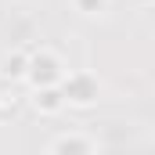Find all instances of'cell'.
<instances>
[{
	"instance_id": "obj_9",
	"label": "cell",
	"mask_w": 155,
	"mask_h": 155,
	"mask_svg": "<svg viewBox=\"0 0 155 155\" xmlns=\"http://www.w3.org/2000/svg\"><path fill=\"white\" fill-rule=\"evenodd\" d=\"M0 18H4V7H0Z\"/></svg>"
},
{
	"instance_id": "obj_3",
	"label": "cell",
	"mask_w": 155,
	"mask_h": 155,
	"mask_svg": "<svg viewBox=\"0 0 155 155\" xmlns=\"http://www.w3.org/2000/svg\"><path fill=\"white\" fill-rule=\"evenodd\" d=\"M97 148H101V144H97L94 137L76 134V130H72V134H58V137L47 144V152H51V155H94Z\"/></svg>"
},
{
	"instance_id": "obj_4",
	"label": "cell",
	"mask_w": 155,
	"mask_h": 155,
	"mask_svg": "<svg viewBox=\"0 0 155 155\" xmlns=\"http://www.w3.org/2000/svg\"><path fill=\"white\" fill-rule=\"evenodd\" d=\"M33 108H36L40 116H61V112H65V97H61L58 83H54V87H36V90H33Z\"/></svg>"
},
{
	"instance_id": "obj_1",
	"label": "cell",
	"mask_w": 155,
	"mask_h": 155,
	"mask_svg": "<svg viewBox=\"0 0 155 155\" xmlns=\"http://www.w3.org/2000/svg\"><path fill=\"white\" fill-rule=\"evenodd\" d=\"M65 72H69V65H65V58H61L58 51L36 47V51H29V58H25V76H22V83H29L33 90H36V87H54V83H61Z\"/></svg>"
},
{
	"instance_id": "obj_7",
	"label": "cell",
	"mask_w": 155,
	"mask_h": 155,
	"mask_svg": "<svg viewBox=\"0 0 155 155\" xmlns=\"http://www.w3.org/2000/svg\"><path fill=\"white\" fill-rule=\"evenodd\" d=\"M69 4H72V11L83 15V18H97V15L108 11V0H69Z\"/></svg>"
},
{
	"instance_id": "obj_8",
	"label": "cell",
	"mask_w": 155,
	"mask_h": 155,
	"mask_svg": "<svg viewBox=\"0 0 155 155\" xmlns=\"http://www.w3.org/2000/svg\"><path fill=\"white\" fill-rule=\"evenodd\" d=\"M134 4H137V7H152L155 0H134Z\"/></svg>"
},
{
	"instance_id": "obj_6",
	"label": "cell",
	"mask_w": 155,
	"mask_h": 155,
	"mask_svg": "<svg viewBox=\"0 0 155 155\" xmlns=\"http://www.w3.org/2000/svg\"><path fill=\"white\" fill-rule=\"evenodd\" d=\"M18 112V94H15V83H4L0 79V116H15Z\"/></svg>"
},
{
	"instance_id": "obj_2",
	"label": "cell",
	"mask_w": 155,
	"mask_h": 155,
	"mask_svg": "<svg viewBox=\"0 0 155 155\" xmlns=\"http://www.w3.org/2000/svg\"><path fill=\"white\" fill-rule=\"evenodd\" d=\"M58 90L65 97V108H90L101 97V79L87 69H69L58 83Z\"/></svg>"
},
{
	"instance_id": "obj_5",
	"label": "cell",
	"mask_w": 155,
	"mask_h": 155,
	"mask_svg": "<svg viewBox=\"0 0 155 155\" xmlns=\"http://www.w3.org/2000/svg\"><path fill=\"white\" fill-rule=\"evenodd\" d=\"M25 58H29V51H7V54H0V79L4 83H22Z\"/></svg>"
}]
</instances>
